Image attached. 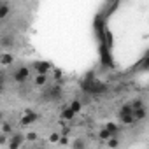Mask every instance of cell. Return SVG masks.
Returning <instances> with one entry per match:
<instances>
[{
  "mask_svg": "<svg viewBox=\"0 0 149 149\" xmlns=\"http://www.w3.org/2000/svg\"><path fill=\"white\" fill-rule=\"evenodd\" d=\"M83 90L90 95H104L107 91V86L100 81H84L83 84Z\"/></svg>",
  "mask_w": 149,
  "mask_h": 149,
  "instance_id": "cell-1",
  "label": "cell"
},
{
  "mask_svg": "<svg viewBox=\"0 0 149 149\" xmlns=\"http://www.w3.org/2000/svg\"><path fill=\"white\" fill-rule=\"evenodd\" d=\"M30 67H18V68H14V72H13V81L14 83H18V84H25L28 79H30Z\"/></svg>",
  "mask_w": 149,
  "mask_h": 149,
  "instance_id": "cell-2",
  "label": "cell"
},
{
  "mask_svg": "<svg viewBox=\"0 0 149 149\" xmlns=\"http://www.w3.org/2000/svg\"><path fill=\"white\" fill-rule=\"evenodd\" d=\"M58 98H61V86L60 84H54L44 91V100H58Z\"/></svg>",
  "mask_w": 149,
  "mask_h": 149,
  "instance_id": "cell-3",
  "label": "cell"
},
{
  "mask_svg": "<svg viewBox=\"0 0 149 149\" xmlns=\"http://www.w3.org/2000/svg\"><path fill=\"white\" fill-rule=\"evenodd\" d=\"M37 119H39V114H37L35 111H25L19 123H21V126H30V125H33Z\"/></svg>",
  "mask_w": 149,
  "mask_h": 149,
  "instance_id": "cell-4",
  "label": "cell"
},
{
  "mask_svg": "<svg viewBox=\"0 0 149 149\" xmlns=\"http://www.w3.org/2000/svg\"><path fill=\"white\" fill-rule=\"evenodd\" d=\"M25 140H26V135H21V133L14 132L11 135V140H9V149H19Z\"/></svg>",
  "mask_w": 149,
  "mask_h": 149,
  "instance_id": "cell-5",
  "label": "cell"
},
{
  "mask_svg": "<svg viewBox=\"0 0 149 149\" xmlns=\"http://www.w3.org/2000/svg\"><path fill=\"white\" fill-rule=\"evenodd\" d=\"M32 68L37 72V76H47L51 65H49L47 61H33V63H32Z\"/></svg>",
  "mask_w": 149,
  "mask_h": 149,
  "instance_id": "cell-6",
  "label": "cell"
},
{
  "mask_svg": "<svg viewBox=\"0 0 149 149\" xmlns=\"http://www.w3.org/2000/svg\"><path fill=\"white\" fill-rule=\"evenodd\" d=\"M9 14H11V4L2 0V2H0V19H6Z\"/></svg>",
  "mask_w": 149,
  "mask_h": 149,
  "instance_id": "cell-7",
  "label": "cell"
},
{
  "mask_svg": "<svg viewBox=\"0 0 149 149\" xmlns=\"http://www.w3.org/2000/svg\"><path fill=\"white\" fill-rule=\"evenodd\" d=\"M147 107H140V109H133V116H135V121H144L147 118Z\"/></svg>",
  "mask_w": 149,
  "mask_h": 149,
  "instance_id": "cell-8",
  "label": "cell"
},
{
  "mask_svg": "<svg viewBox=\"0 0 149 149\" xmlns=\"http://www.w3.org/2000/svg\"><path fill=\"white\" fill-rule=\"evenodd\" d=\"M0 63H2V67H9L14 63V56L9 54V53H4L2 56H0Z\"/></svg>",
  "mask_w": 149,
  "mask_h": 149,
  "instance_id": "cell-9",
  "label": "cell"
},
{
  "mask_svg": "<svg viewBox=\"0 0 149 149\" xmlns=\"http://www.w3.org/2000/svg\"><path fill=\"white\" fill-rule=\"evenodd\" d=\"M68 109H70L72 112L79 114V112L83 111V102H81V100H72V102H70V105H68Z\"/></svg>",
  "mask_w": 149,
  "mask_h": 149,
  "instance_id": "cell-10",
  "label": "cell"
},
{
  "mask_svg": "<svg viewBox=\"0 0 149 149\" xmlns=\"http://www.w3.org/2000/svg\"><path fill=\"white\" fill-rule=\"evenodd\" d=\"M112 137H114V135H112V133H111V132H109L105 126H104V128L98 132V140H104V142H107V140H111Z\"/></svg>",
  "mask_w": 149,
  "mask_h": 149,
  "instance_id": "cell-11",
  "label": "cell"
},
{
  "mask_svg": "<svg viewBox=\"0 0 149 149\" xmlns=\"http://www.w3.org/2000/svg\"><path fill=\"white\" fill-rule=\"evenodd\" d=\"M88 147V144H86V140L84 139H76V140H72V149H86Z\"/></svg>",
  "mask_w": 149,
  "mask_h": 149,
  "instance_id": "cell-12",
  "label": "cell"
},
{
  "mask_svg": "<svg viewBox=\"0 0 149 149\" xmlns=\"http://www.w3.org/2000/svg\"><path fill=\"white\" fill-rule=\"evenodd\" d=\"M46 84H47V76H35V86L46 88Z\"/></svg>",
  "mask_w": 149,
  "mask_h": 149,
  "instance_id": "cell-13",
  "label": "cell"
},
{
  "mask_svg": "<svg viewBox=\"0 0 149 149\" xmlns=\"http://www.w3.org/2000/svg\"><path fill=\"white\" fill-rule=\"evenodd\" d=\"M105 128H107L114 137H116V135H118V132H119V126H118V125H114V123H107V125H105Z\"/></svg>",
  "mask_w": 149,
  "mask_h": 149,
  "instance_id": "cell-14",
  "label": "cell"
},
{
  "mask_svg": "<svg viewBox=\"0 0 149 149\" xmlns=\"http://www.w3.org/2000/svg\"><path fill=\"white\" fill-rule=\"evenodd\" d=\"M74 116H76V112H72L68 107L61 112V118H63V119H74Z\"/></svg>",
  "mask_w": 149,
  "mask_h": 149,
  "instance_id": "cell-15",
  "label": "cell"
},
{
  "mask_svg": "<svg viewBox=\"0 0 149 149\" xmlns=\"http://www.w3.org/2000/svg\"><path fill=\"white\" fill-rule=\"evenodd\" d=\"M105 144H107V147H111V149H116V147L119 146V140H118V137H112V139H111V140H107Z\"/></svg>",
  "mask_w": 149,
  "mask_h": 149,
  "instance_id": "cell-16",
  "label": "cell"
},
{
  "mask_svg": "<svg viewBox=\"0 0 149 149\" xmlns=\"http://www.w3.org/2000/svg\"><path fill=\"white\" fill-rule=\"evenodd\" d=\"M130 104H132V107H133V109H140V107H146L144 100H140V98H137V100H133V102H130Z\"/></svg>",
  "mask_w": 149,
  "mask_h": 149,
  "instance_id": "cell-17",
  "label": "cell"
},
{
  "mask_svg": "<svg viewBox=\"0 0 149 149\" xmlns=\"http://www.w3.org/2000/svg\"><path fill=\"white\" fill-rule=\"evenodd\" d=\"M60 140H61V135H60V133H51V135H49V142L54 144V142H60Z\"/></svg>",
  "mask_w": 149,
  "mask_h": 149,
  "instance_id": "cell-18",
  "label": "cell"
},
{
  "mask_svg": "<svg viewBox=\"0 0 149 149\" xmlns=\"http://www.w3.org/2000/svg\"><path fill=\"white\" fill-rule=\"evenodd\" d=\"M2 132H4L6 135H7V133H11V135L14 133V132L11 130V125H9V123H4V125H2Z\"/></svg>",
  "mask_w": 149,
  "mask_h": 149,
  "instance_id": "cell-19",
  "label": "cell"
},
{
  "mask_svg": "<svg viewBox=\"0 0 149 149\" xmlns=\"http://www.w3.org/2000/svg\"><path fill=\"white\" fill-rule=\"evenodd\" d=\"M26 140H28V142H33V140H37V133H33V132H28V133H26Z\"/></svg>",
  "mask_w": 149,
  "mask_h": 149,
  "instance_id": "cell-20",
  "label": "cell"
},
{
  "mask_svg": "<svg viewBox=\"0 0 149 149\" xmlns=\"http://www.w3.org/2000/svg\"><path fill=\"white\" fill-rule=\"evenodd\" d=\"M9 140H7V135L6 133H2V137H0V144H7Z\"/></svg>",
  "mask_w": 149,
  "mask_h": 149,
  "instance_id": "cell-21",
  "label": "cell"
},
{
  "mask_svg": "<svg viewBox=\"0 0 149 149\" xmlns=\"http://www.w3.org/2000/svg\"><path fill=\"white\" fill-rule=\"evenodd\" d=\"M60 144H68V139H67V137H61V140H60Z\"/></svg>",
  "mask_w": 149,
  "mask_h": 149,
  "instance_id": "cell-22",
  "label": "cell"
}]
</instances>
